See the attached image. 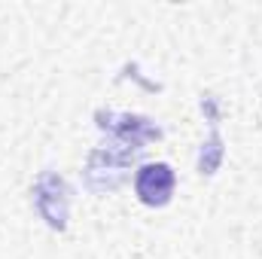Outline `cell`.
<instances>
[{
    "label": "cell",
    "mask_w": 262,
    "mask_h": 259,
    "mask_svg": "<svg viewBox=\"0 0 262 259\" xmlns=\"http://www.w3.org/2000/svg\"><path fill=\"white\" fill-rule=\"evenodd\" d=\"M174 183H177V177H174L171 165H165V162H152V165H143V168L137 171L134 189H137V198H140L143 204H149V207H162V204L171 201V195H174Z\"/></svg>",
    "instance_id": "6da1fadb"
}]
</instances>
